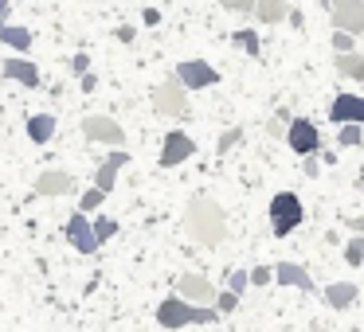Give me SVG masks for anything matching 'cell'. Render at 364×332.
<instances>
[{
	"label": "cell",
	"mask_w": 364,
	"mask_h": 332,
	"mask_svg": "<svg viewBox=\"0 0 364 332\" xmlns=\"http://www.w3.org/2000/svg\"><path fill=\"white\" fill-rule=\"evenodd\" d=\"M325 9H329L333 28H341V32H348V35L364 32V0H329Z\"/></svg>",
	"instance_id": "6"
},
{
	"label": "cell",
	"mask_w": 364,
	"mask_h": 332,
	"mask_svg": "<svg viewBox=\"0 0 364 332\" xmlns=\"http://www.w3.org/2000/svg\"><path fill=\"white\" fill-rule=\"evenodd\" d=\"M325 301H329L333 309H353L356 301H360V289H356L353 282H329L325 285Z\"/></svg>",
	"instance_id": "17"
},
{
	"label": "cell",
	"mask_w": 364,
	"mask_h": 332,
	"mask_svg": "<svg viewBox=\"0 0 364 332\" xmlns=\"http://www.w3.org/2000/svg\"><path fill=\"white\" fill-rule=\"evenodd\" d=\"M82 133H87V141H98V145H126V129L106 114H90L82 121Z\"/></svg>",
	"instance_id": "8"
},
{
	"label": "cell",
	"mask_w": 364,
	"mask_h": 332,
	"mask_svg": "<svg viewBox=\"0 0 364 332\" xmlns=\"http://www.w3.org/2000/svg\"><path fill=\"white\" fill-rule=\"evenodd\" d=\"M215 4H223V9H231V12H251L255 0H215Z\"/></svg>",
	"instance_id": "32"
},
{
	"label": "cell",
	"mask_w": 364,
	"mask_h": 332,
	"mask_svg": "<svg viewBox=\"0 0 364 332\" xmlns=\"http://www.w3.org/2000/svg\"><path fill=\"white\" fill-rule=\"evenodd\" d=\"M247 285H251V282H247V270H231V277H228V289H231V293H243Z\"/></svg>",
	"instance_id": "30"
},
{
	"label": "cell",
	"mask_w": 364,
	"mask_h": 332,
	"mask_svg": "<svg viewBox=\"0 0 364 332\" xmlns=\"http://www.w3.org/2000/svg\"><path fill=\"white\" fill-rule=\"evenodd\" d=\"M98 87V79H95V74H90V71H82V90H87V94H90V90H95Z\"/></svg>",
	"instance_id": "34"
},
{
	"label": "cell",
	"mask_w": 364,
	"mask_h": 332,
	"mask_svg": "<svg viewBox=\"0 0 364 332\" xmlns=\"http://www.w3.org/2000/svg\"><path fill=\"white\" fill-rule=\"evenodd\" d=\"M102 199H106V192H102V188H90V192H82L79 207H82V211H95V207H102Z\"/></svg>",
	"instance_id": "28"
},
{
	"label": "cell",
	"mask_w": 364,
	"mask_h": 332,
	"mask_svg": "<svg viewBox=\"0 0 364 332\" xmlns=\"http://www.w3.org/2000/svg\"><path fill=\"white\" fill-rule=\"evenodd\" d=\"M71 71H75V74L90 71V55H75V59H71Z\"/></svg>",
	"instance_id": "33"
},
{
	"label": "cell",
	"mask_w": 364,
	"mask_h": 332,
	"mask_svg": "<svg viewBox=\"0 0 364 332\" xmlns=\"http://www.w3.org/2000/svg\"><path fill=\"white\" fill-rule=\"evenodd\" d=\"M212 305H215V313H220V316H231L239 309V293L223 289V293H215V297H212Z\"/></svg>",
	"instance_id": "23"
},
{
	"label": "cell",
	"mask_w": 364,
	"mask_h": 332,
	"mask_svg": "<svg viewBox=\"0 0 364 332\" xmlns=\"http://www.w3.org/2000/svg\"><path fill=\"white\" fill-rule=\"evenodd\" d=\"M360 145H364V126H360Z\"/></svg>",
	"instance_id": "39"
},
{
	"label": "cell",
	"mask_w": 364,
	"mask_h": 332,
	"mask_svg": "<svg viewBox=\"0 0 364 332\" xmlns=\"http://www.w3.org/2000/svg\"><path fill=\"white\" fill-rule=\"evenodd\" d=\"M90 227H95V238H98V243H106V238L118 235V223H114L110 215H98V219L90 223Z\"/></svg>",
	"instance_id": "25"
},
{
	"label": "cell",
	"mask_w": 364,
	"mask_h": 332,
	"mask_svg": "<svg viewBox=\"0 0 364 332\" xmlns=\"http://www.w3.org/2000/svg\"><path fill=\"white\" fill-rule=\"evenodd\" d=\"M239 141H243V129H239V126H235V129H228V133H223V137H220V153H228V149H235V145H239Z\"/></svg>",
	"instance_id": "29"
},
{
	"label": "cell",
	"mask_w": 364,
	"mask_h": 332,
	"mask_svg": "<svg viewBox=\"0 0 364 332\" xmlns=\"http://www.w3.org/2000/svg\"><path fill=\"white\" fill-rule=\"evenodd\" d=\"M247 282H251L255 289H262V285L274 282V274H270V266H255V270H247Z\"/></svg>",
	"instance_id": "27"
},
{
	"label": "cell",
	"mask_w": 364,
	"mask_h": 332,
	"mask_svg": "<svg viewBox=\"0 0 364 332\" xmlns=\"http://www.w3.org/2000/svg\"><path fill=\"white\" fill-rule=\"evenodd\" d=\"M145 24H161V12L157 9H145Z\"/></svg>",
	"instance_id": "35"
},
{
	"label": "cell",
	"mask_w": 364,
	"mask_h": 332,
	"mask_svg": "<svg viewBox=\"0 0 364 332\" xmlns=\"http://www.w3.org/2000/svg\"><path fill=\"white\" fill-rule=\"evenodd\" d=\"M28 137H32L36 145H48L51 137H55V114H32V118H28Z\"/></svg>",
	"instance_id": "19"
},
{
	"label": "cell",
	"mask_w": 364,
	"mask_h": 332,
	"mask_svg": "<svg viewBox=\"0 0 364 332\" xmlns=\"http://www.w3.org/2000/svg\"><path fill=\"white\" fill-rule=\"evenodd\" d=\"M0 82H4V63H0Z\"/></svg>",
	"instance_id": "38"
},
{
	"label": "cell",
	"mask_w": 364,
	"mask_h": 332,
	"mask_svg": "<svg viewBox=\"0 0 364 332\" xmlns=\"http://www.w3.org/2000/svg\"><path fill=\"white\" fill-rule=\"evenodd\" d=\"M251 12H255L259 24H282V20L290 16V4H286V0H255Z\"/></svg>",
	"instance_id": "18"
},
{
	"label": "cell",
	"mask_w": 364,
	"mask_h": 332,
	"mask_svg": "<svg viewBox=\"0 0 364 332\" xmlns=\"http://www.w3.org/2000/svg\"><path fill=\"white\" fill-rule=\"evenodd\" d=\"M67 238H71V246L79 254H98V238H95V227H90L87 211H75L71 219H67Z\"/></svg>",
	"instance_id": "10"
},
{
	"label": "cell",
	"mask_w": 364,
	"mask_h": 332,
	"mask_svg": "<svg viewBox=\"0 0 364 332\" xmlns=\"http://www.w3.org/2000/svg\"><path fill=\"white\" fill-rule=\"evenodd\" d=\"M345 262H348V266H360V262H364V238H348Z\"/></svg>",
	"instance_id": "26"
},
{
	"label": "cell",
	"mask_w": 364,
	"mask_h": 332,
	"mask_svg": "<svg viewBox=\"0 0 364 332\" xmlns=\"http://www.w3.org/2000/svg\"><path fill=\"white\" fill-rule=\"evenodd\" d=\"M153 110H157L161 118H181V114L188 110V90L176 79L157 82V90H153Z\"/></svg>",
	"instance_id": "5"
},
{
	"label": "cell",
	"mask_w": 364,
	"mask_h": 332,
	"mask_svg": "<svg viewBox=\"0 0 364 332\" xmlns=\"http://www.w3.org/2000/svg\"><path fill=\"white\" fill-rule=\"evenodd\" d=\"M360 266H364V262H360Z\"/></svg>",
	"instance_id": "41"
},
{
	"label": "cell",
	"mask_w": 364,
	"mask_h": 332,
	"mask_svg": "<svg viewBox=\"0 0 364 332\" xmlns=\"http://www.w3.org/2000/svg\"><path fill=\"white\" fill-rule=\"evenodd\" d=\"M353 231H356V235H364V215H356V219H353Z\"/></svg>",
	"instance_id": "36"
},
{
	"label": "cell",
	"mask_w": 364,
	"mask_h": 332,
	"mask_svg": "<svg viewBox=\"0 0 364 332\" xmlns=\"http://www.w3.org/2000/svg\"><path fill=\"white\" fill-rule=\"evenodd\" d=\"M329 118L337 121V126H345V121H364V98L360 94H337L329 106Z\"/></svg>",
	"instance_id": "16"
},
{
	"label": "cell",
	"mask_w": 364,
	"mask_h": 332,
	"mask_svg": "<svg viewBox=\"0 0 364 332\" xmlns=\"http://www.w3.org/2000/svg\"><path fill=\"white\" fill-rule=\"evenodd\" d=\"M282 137H286V145H290L298 157L321 149V133H317V126L309 118H290V121H286V133Z\"/></svg>",
	"instance_id": "7"
},
{
	"label": "cell",
	"mask_w": 364,
	"mask_h": 332,
	"mask_svg": "<svg viewBox=\"0 0 364 332\" xmlns=\"http://www.w3.org/2000/svg\"><path fill=\"white\" fill-rule=\"evenodd\" d=\"M301 219H306V207H301V199L294 196V192H278V196L270 199V231H274L278 238L298 231Z\"/></svg>",
	"instance_id": "3"
},
{
	"label": "cell",
	"mask_w": 364,
	"mask_h": 332,
	"mask_svg": "<svg viewBox=\"0 0 364 332\" xmlns=\"http://www.w3.org/2000/svg\"><path fill=\"white\" fill-rule=\"evenodd\" d=\"M129 165V153L126 149H110L106 153V160H102V168H98V176H95V188H102L106 196L114 192V180H118V172Z\"/></svg>",
	"instance_id": "14"
},
{
	"label": "cell",
	"mask_w": 364,
	"mask_h": 332,
	"mask_svg": "<svg viewBox=\"0 0 364 332\" xmlns=\"http://www.w3.org/2000/svg\"><path fill=\"white\" fill-rule=\"evenodd\" d=\"M176 293H181L184 301H192V305H212L215 285L208 282V277H200V274H181V282H176Z\"/></svg>",
	"instance_id": "11"
},
{
	"label": "cell",
	"mask_w": 364,
	"mask_h": 332,
	"mask_svg": "<svg viewBox=\"0 0 364 332\" xmlns=\"http://www.w3.org/2000/svg\"><path fill=\"white\" fill-rule=\"evenodd\" d=\"M0 43H4V48H12V51H32V32L4 20V24H0Z\"/></svg>",
	"instance_id": "20"
},
{
	"label": "cell",
	"mask_w": 364,
	"mask_h": 332,
	"mask_svg": "<svg viewBox=\"0 0 364 332\" xmlns=\"http://www.w3.org/2000/svg\"><path fill=\"white\" fill-rule=\"evenodd\" d=\"M184 231L204 246H220L228 238V215L212 199H192L188 211H184Z\"/></svg>",
	"instance_id": "1"
},
{
	"label": "cell",
	"mask_w": 364,
	"mask_h": 332,
	"mask_svg": "<svg viewBox=\"0 0 364 332\" xmlns=\"http://www.w3.org/2000/svg\"><path fill=\"white\" fill-rule=\"evenodd\" d=\"M353 40H356V35H348V32H341V28H337V32H333V51H353Z\"/></svg>",
	"instance_id": "31"
},
{
	"label": "cell",
	"mask_w": 364,
	"mask_h": 332,
	"mask_svg": "<svg viewBox=\"0 0 364 332\" xmlns=\"http://www.w3.org/2000/svg\"><path fill=\"white\" fill-rule=\"evenodd\" d=\"M173 79L181 82L184 90H208L220 82V71H215L212 63H204V59H184V63H176Z\"/></svg>",
	"instance_id": "4"
},
{
	"label": "cell",
	"mask_w": 364,
	"mask_h": 332,
	"mask_svg": "<svg viewBox=\"0 0 364 332\" xmlns=\"http://www.w3.org/2000/svg\"><path fill=\"white\" fill-rule=\"evenodd\" d=\"M67 192H75V176L63 172V168L36 176V196H67Z\"/></svg>",
	"instance_id": "15"
},
{
	"label": "cell",
	"mask_w": 364,
	"mask_h": 332,
	"mask_svg": "<svg viewBox=\"0 0 364 332\" xmlns=\"http://www.w3.org/2000/svg\"><path fill=\"white\" fill-rule=\"evenodd\" d=\"M337 71L345 74V79L360 82L364 79V55H356V51H337Z\"/></svg>",
	"instance_id": "21"
},
{
	"label": "cell",
	"mask_w": 364,
	"mask_h": 332,
	"mask_svg": "<svg viewBox=\"0 0 364 332\" xmlns=\"http://www.w3.org/2000/svg\"><path fill=\"white\" fill-rule=\"evenodd\" d=\"M0 63H4V79L20 82V87H28V90H36V87H40V67H36L32 59L12 55V59H0Z\"/></svg>",
	"instance_id": "13"
},
{
	"label": "cell",
	"mask_w": 364,
	"mask_h": 332,
	"mask_svg": "<svg viewBox=\"0 0 364 332\" xmlns=\"http://www.w3.org/2000/svg\"><path fill=\"white\" fill-rule=\"evenodd\" d=\"M360 126H364V121H345V126H341L337 145H345V149H356V145H360Z\"/></svg>",
	"instance_id": "24"
},
{
	"label": "cell",
	"mask_w": 364,
	"mask_h": 332,
	"mask_svg": "<svg viewBox=\"0 0 364 332\" xmlns=\"http://www.w3.org/2000/svg\"><path fill=\"white\" fill-rule=\"evenodd\" d=\"M317 4H321V9H325V4H329V0H317Z\"/></svg>",
	"instance_id": "40"
},
{
	"label": "cell",
	"mask_w": 364,
	"mask_h": 332,
	"mask_svg": "<svg viewBox=\"0 0 364 332\" xmlns=\"http://www.w3.org/2000/svg\"><path fill=\"white\" fill-rule=\"evenodd\" d=\"M270 274H274L278 285H294V289H301V293H314L317 289L314 277H309V270L298 266V262H278V266H270Z\"/></svg>",
	"instance_id": "12"
},
{
	"label": "cell",
	"mask_w": 364,
	"mask_h": 332,
	"mask_svg": "<svg viewBox=\"0 0 364 332\" xmlns=\"http://www.w3.org/2000/svg\"><path fill=\"white\" fill-rule=\"evenodd\" d=\"M231 43H239V48H243L247 55H259V51H262L259 32H255V28H239V32H231Z\"/></svg>",
	"instance_id": "22"
},
{
	"label": "cell",
	"mask_w": 364,
	"mask_h": 332,
	"mask_svg": "<svg viewBox=\"0 0 364 332\" xmlns=\"http://www.w3.org/2000/svg\"><path fill=\"white\" fill-rule=\"evenodd\" d=\"M157 321L165 328H184V324H215L223 316L215 313V305H192V301H184L176 293V297H165L157 305Z\"/></svg>",
	"instance_id": "2"
},
{
	"label": "cell",
	"mask_w": 364,
	"mask_h": 332,
	"mask_svg": "<svg viewBox=\"0 0 364 332\" xmlns=\"http://www.w3.org/2000/svg\"><path fill=\"white\" fill-rule=\"evenodd\" d=\"M192 153H196V141L188 133H181V129H173V133H165V145H161V168L184 165Z\"/></svg>",
	"instance_id": "9"
},
{
	"label": "cell",
	"mask_w": 364,
	"mask_h": 332,
	"mask_svg": "<svg viewBox=\"0 0 364 332\" xmlns=\"http://www.w3.org/2000/svg\"><path fill=\"white\" fill-rule=\"evenodd\" d=\"M9 20V0H0V24Z\"/></svg>",
	"instance_id": "37"
}]
</instances>
